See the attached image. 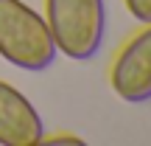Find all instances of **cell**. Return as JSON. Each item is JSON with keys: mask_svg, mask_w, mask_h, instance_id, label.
<instances>
[{"mask_svg": "<svg viewBox=\"0 0 151 146\" xmlns=\"http://www.w3.org/2000/svg\"><path fill=\"white\" fill-rule=\"evenodd\" d=\"M109 84L126 104L151 101V23L118 51L109 68Z\"/></svg>", "mask_w": 151, "mask_h": 146, "instance_id": "obj_3", "label": "cell"}, {"mask_svg": "<svg viewBox=\"0 0 151 146\" xmlns=\"http://www.w3.org/2000/svg\"><path fill=\"white\" fill-rule=\"evenodd\" d=\"M123 3H126V11L137 23H143V25L151 23V0H123Z\"/></svg>", "mask_w": 151, "mask_h": 146, "instance_id": "obj_5", "label": "cell"}, {"mask_svg": "<svg viewBox=\"0 0 151 146\" xmlns=\"http://www.w3.org/2000/svg\"><path fill=\"white\" fill-rule=\"evenodd\" d=\"M0 59L28 73H42L56 62L48 23L25 0H0Z\"/></svg>", "mask_w": 151, "mask_h": 146, "instance_id": "obj_1", "label": "cell"}, {"mask_svg": "<svg viewBox=\"0 0 151 146\" xmlns=\"http://www.w3.org/2000/svg\"><path fill=\"white\" fill-rule=\"evenodd\" d=\"M42 135L45 124L37 107L0 79V146H37Z\"/></svg>", "mask_w": 151, "mask_h": 146, "instance_id": "obj_4", "label": "cell"}, {"mask_svg": "<svg viewBox=\"0 0 151 146\" xmlns=\"http://www.w3.org/2000/svg\"><path fill=\"white\" fill-rule=\"evenodd\" d=\"M39 143H48V146H84L87 141L78 135H70V132H62V135H42Z\"/></svg>", "mask_w": 151, "mask_h": 146, "instance_id": "obj_6", "label": "cell"}, {"mask_svg": "<svg viewBox=\"0 0 151 146\" xmlns=\"http://www.w3.org/2000/svg\"><path fill=\"white\" fill-rule=\"evenodd\" d=\"M42 17L53 37L56 54L73 62H90L98 56L106 37L104 0H45Z\"/></svg>", "mask_w": 151, "mask_h": 146, "instance_id": "obj_2", "label": "cell"}]
</instances>
